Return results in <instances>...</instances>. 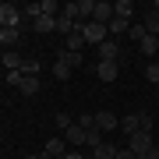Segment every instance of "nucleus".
Returning <instances> with one entry per match:
<instances>
[{"mask_svg":"<svg viewBox=\"0 0 159 159\" xmlns=\"http://www.w3.org/2000/svg\"><path fill=\"white\" fill-rule=\"evenodd\" d=\"M32 29L39 32V35H50V32H57V18H46V14H39L32 21Z\"/></svg>","mask_w":159,"mask_h":159,"instance_id":"nucleus-11","label":"nucleus"},{"mask_svg":"<svg viewBox=\"0 0 159 159\" xmlns=\"http://www.w3.org/2000/svg\"><path fill=\"white\" fill-rule=\"evenodd\" d=\"M74 124H78V127H85V131H89V127H96V113H81Z\"/></svg>","mask_w":159,"mask_h":159,"instance_id":"nucleus-28","label":"nucleus"},{"mask_svg":"<svg viewBox=\"0 0 159 159\" xmlns=\"http://www.w3.org/2000/svg\"><path fill=\"white\" fill-rule=\"evenodd\" d=\"M0 43L11 50V46H18L21 43V29H0Z\"/></svg>","mask_w":159,"mask_h":159,"instance_id":"nucleus-14","label":"nucleus"},{"mask_svg":"<svg viewBox=\"0 0 159 159\" xmlns=\"http://www.w3.org/2000/svg\"><path fill=\"white\" fill-rule=\"evenodd\" d=\"M81 32H85V43H96V46H102V43L110 39L106 25H99V21H85V25H81Z\"/></svg>","mask_w":159,"mask_h":159,"instance_id":"nucleus-2","label":"nucleus"},{"mask_svg":"<svg viewBox=\"0 0 159 159\" xmlns=\"http://www.w3.org/2000/svg\"><path fill=\"white\" fill-rule=\"evenodd\" d=\"M152 11H159V0H156V4H152Z\"/></svg>","mask_w":159,"mask_h":159,"instance_id":"nucleus-33","label":"nucleus"},{"mask_svg":"<svg viewBox=\"0 0 159 159\" xmlns=\"http://www.w3.org/2000/svg\"><path fill=\"white\" fill-rule=\"evenodd\" d=\"M120 127H124V134H138V131H152V113H131L120 120Z\"/></svg>","mask_w":159,"mask_h":159,"instance_id":"nucleus-1","label":"nucleus"},{"mask_svg":"<svg viewBox=\"0 0 159 159\" xmlns=\"http://www.w3.org/2000/svg\"><path fill=\"white\" fill-rule=\"evenodd\" d=\"M85 32H81V25H74V32L67 35V39H64V50H71V53H81V50H85Z\"/></svg>","mask_w":159,"mask_h":159,"instance_id":"nucleus-6","label":"nucleus"},{"mask_svg":"<svg viewBox=\"0 0 159 159\" xmlns=\"http://www.w3.org/2000/svg\"><path fill=\"white\" fill-rule=\"evenodd\" d=\"M92 21H99V25H110V21H113V4H106V0H96Z\"/></svg>","mask_w":159,"mask_h":159,"instance_id":"nucleus-8","label":"nucleus"},{"mask_svg":"<svg viewBox=\"0 0 159 159\" xmlns=\"http://www.w3.org/2000/svg\"><path fill=\"white\" fill-rule=\"evenodd\" d=\"M127 35H131V39H138V43H142V39H145L148 32H145V25L138 21V25H131V29H127Z\"/></svg>","mask_w":159,"mask_h":159,"instance_id":"nucleus-26","label":"nucleus"},{"mask_svg":"<svg viewBox=\"0 0 159 159\" xmlns=\"http://www.w3.org/2000/svg\"><path fill=\"white\" fill-rule=\"evenodd\" d=\"M21 21H25V18H21V11H18L14 4L0 7V29H21Z\"/></svg>","mask_w":159,"mask_h":159,"instance_id":"nucleus-3","label":"nucleus"},{"mask_svg":"<svg viewBox=\"0 0 159 159\" xmlns=\"http://www.w3.org/2000/svg\"><path fill=\"white\" fill-rule=\"evenodd\" d=\"M64 159H89V156H81L78 148H67V152H64Z\"/></svg>","mask_w":159,"mask_h":159,"instance_id":"nucleus-31","label":"nucleus"},{"mask_svg":"<svg viewBox=\"0 0 159 159\" xmlns=\"http://www.w3.org/2000/svg\"><path fill=\"white\" fill-rule=\"evenodd\" d=\"M127 148H131L134 156L148 152V148H152V131H138V134H131V138H127Z\"/></svg>","mask_w":159,"mask_h":159,"instance_id":"nucleus-4","label":"nucleus"},{"mask_svg":"<svg viewBox=\"0 0 159 159\" xmlns=\"http://www.w3.org/2000/svg\"><path fill=\"white\" fill-rule=\"evenodd\" d=\"M0 7H4V4H0Z\"/></svg>","mask_w":159,"mask_h":159,"instance_id":"nucleus-34","label":"nucleus"},{"mask_svg":"<svg viewBox=\"0 0 159 159\" xmlns=\"http://www.w3.org/2000/svg\"><path fill=\"white\" fill-rule=\"evenodd\" d=\"M145 78L152 81V85H159V64H148V67H145Z\"/></svg>","mask_w":159,"mask_h":159,"instance_id":"nucleus-29","label":"nucleus"},{"mask_svg":"<svg viewBox=\"0 0 159 159\" xmlns=\"http://www.w3.org/2000/svg\"><path fill=\"white\" fill-rule=\"evenodd\" d=\"M131 14H134V4H131V0H117V4H113V18L131 21Z\"/></svg>","mask_w":159,"mask_h":159,"instance_id":"nucleus-16","label":"nucleus"},{"mask_svg":"<svg viewBox=\"0 0 159 159\" xmlns=\"http://www.w3.org/2000/svg\"><path fill=\"white\" fill-rule=\"evenodd\" d=\"M127 29H131V21H124V18H113V21L106 25L110 39H117V35H127Z\"/></svg>","mask_w":159,"mask_h":159,"instance_id":"nucleus-13","label":"nucleus"},{"mask_svg":"<svg viewBox=\"0 0 159 159\" xmlns=\"http://www.w3.org/2000/svg\"><path fill=\"white\" fill-rule=\"evenodd\" d=\"M21 74H25V78H39V74H43V64L39 60H25L21 64Z\"/></svg>","mask_w":159,"mask_h":159,"instance_id":"nucleus-22","label":"nucleus"},{"mask_svg":"<svg viewBox=\"0 0 159 159\" xmlns=\"http://www.w3.org/2000/svg\"><path fill=\"white\" fill-rule=\"evenodd\" d=\"M64 142H67V148H78V145H85V127L71 124L67 131H64Z\"/></svg>","mask_w":159,"mask_h":159,"instance_id":"nucleus-9","label":"nucleus"},{"mask_svg":"<svg viewBox=\"0 0 159 159\" xmlns=\"http://www.w3.org/2000/svg\"><path fill=\"white\" fill-rule=\"evenodd\" d=\"M53 78H57V81H67V78H71V67H64V64H53Z\"/></svg>","mask_w":159,"mask_h":159,"instance_id":"nucleus-27","label":"nucleus"},{"mask_svg":"<svg viewBox=\"0 0 159 159\" xmlns=\"http://www.w3.org/2000/svg\"><path fill=\"white\" fill-rule=\"evenodd\" d=\"M134 159H159V148L152 145V148H148V152H142V156H134Z\"/></svg>","mask_w":159,"mask_h":159,"instance_id":"nucleus-30","label":"nucleus"},{"mask_svg":"<svg viewBox=\"0 0 159 159\" xmlns=\"http://www.w3.org/2000/svg\"><path fill=\"white\" fill-rule=\"evenodd\" d=\"M89 159H117V145L102 142V145H96V148H92V156H89Z\"/></svg>","mask_w":159,"mask_h":159,"instance_id":"nucleus-12","label":"nucleus"},{"mask_svg":"<svg viewBox=\"0 0 159 159\" xmlns=\"http://www.w3.org/2000/svg\"><path fill=\"white\" fill-rule=\"evenodd\" d=\"M18 92H21V96H35V92H39V78H21L18 81Z\"/></svg>","mask_w":159,"mask_h":159,"instance_id":"nucleus-20","label":"nucleus"},{"mask_svg":"<svg viewBox=\"0 0 159 159\" xmlns=\"http://www.w3.org/2000/svg\"><path fill=\"white\" fill-rule=\"evenodd\" d=\"M96 74H99V81H102V85H110V81H117V74H120V64L99 60V64H96Z\"/></svg>","mask_w":159,"mask_h":159,"instance_id":"nucleus-5","label":"nucleus"},{"mask_svg":"<svg viewBox=\"0 0 159 159\" xmlns=\"http://www.w3.org/2000/svg\"><path fill=\"white\" fill-rule=\"evenodd\" d=\"M57 64H64V67H81V53H71V50H60Z\"/></svg>","mask_w":159,"mask_h":159,"instance_id":"nucleus-18","label":"nucleus"},{"mask_svg":"<svg viewBox=\"0 0 159 159\" xmlns=\"http://www.w3.org/2000/svg\"><path fill=\"white\" fill-rule=\"evenodd\" d=\"M53 124H57L60 131H67V127L74 124V120H71V113H64V110H60V113H57V117H53Z\"/></svg>","mask_w":159,"mask_h":159,"instance_id":"nucleus-25","label":"nucleus"},{"mask_svg":"<svg viewBox=\"0 0 159 159\" xmlns=\"http://www.w3.org/2000/svg\"><path fill=\"white\" fill-rule=\"evenodd\" d=\"M117 159H134V152L131 148H117Z\"/></svg>","mask_w":159,"mask_h":159,"instance_id":"nucleus-32","label":"nucleus"},{"mask_svg":"<svg viewBox=\"0 0 159 159\" xmlns=\"http://www.w3.org/2000/svg\"><path fill=\"white\" fill-rule=\"evenodd\" d=\"M0 64H4V67H7V71H21V64H25V60H21V57H18V53H14V50H4V57H0Z\"/></svg>","mask_w":159,"mask_h":159,"instance_id":"nucleus-15","label":"nucleus"},{"mask_svg":"<svg viewBox=\"0 0 159 159\" xmlns=\"http://www.w3.org/2000/svg\"><path fill=\"white\" fill-rule=\"evenodd\" d=\"M138 46H142V53H145V57H156V53H159V39H156V35H145Z\"/></svg>","mask_w":159,"mask_h":159,"instance_id":"nucleus-21","label":"nucleus"},{"mask_svg":"<svg viewBox=\"0 0 159 159\" xmlns=\"http://www.w3.org/2000/svg\"><path fill=\"white\" fill-rule=\"evenodd\" d=\"M99 60H110V64H120V43L117 39H106L99 46Z\"/></svg>","mask_w":159,"mask_h":159,"instance_id":"nucleus-7","label":"nucleus"},{"mask_svg":"<svg viewBox=\"0 0 159 159\" xmlns=\"http://www.w3.org/2000/svg\"><path fill=\"white\" fill-rule=\"evenodd\" d=\"M142 25H145V32H148V35H156V39H159V11H148Z\"/></svg>","mask_w":159,"mask_h":159,"instance_id":"nucleus-19","label":"nucleus"},{"mask_svg":"<svg viewBox=\"0 0 159 159\" xmlns=\"http://www.w3.org/2000/svg\"><path fill=\"white\" fill-rule=\"evenodd\" d=\"M85 145H89V148L102 145V131H99V127H89V131H85Z\"/></svg>","mask_w":159,"mask_h":159,"instance_id":"nucleus-24","label":"nucleus"},{"mask_svg":"<svg viewBox=\"0 0 159 159\" xmlns=\"http://www.w3.org/2000/svg\"><path fill=\"white\" fill-rule=\"evenodd\" d=\"M57 32H60V35H71V32H74V21H71V18L64 14V11L57 14Z\"/></svg>","mask_w":159,"mask_h":159,"instance_id":"nucleus-23","label":"nucleus"},{"mask_svg":"<svg viewBox=\"0 0 159 159\" xmlns=\"http://www.w3.org/2000/svg\"><path fill=\"white\" fill-rule=\"evenodd\" d=\"M46 152H50L53 159H64V152H67V142H64V138H50V142H46Z\"/></svg>","mask_w":159,"mask_h":159,"instance_id":"nucleus-17","label":"nucleus"},{"mask_svg":"<svg viewBox=\"0 0 159 159\" xmlns=\"http://www.w3.org/2000/svg\"><path fill=\"white\" fill-rule=\"evenodd\" d=\"M96 127L99 131H113V127H120V120L110 113V110H99V113H96Z\"/></svg>","mask_w":159,"mask_h":159,"instance_id":"nucleus-10","label":"nucleus"}]
</instances>
